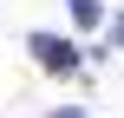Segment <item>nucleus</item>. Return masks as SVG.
I'll return each mask as SVG.
<instances>
[{
    "label": "nucleus",
    "instance_id": "f257e3e1",
    "mask_svg": "<svg viewBox=\"0 0 124 118\" xmlns=\"http://www.w3.org/2000/svg\"><path fill=\"white\" fill-rule=\"evenodd\" d=\"M26 53L46 66V72H78V46L72 39H52V33H33L26 39Z\"/></svg>",
    "mask_w": 124,
    "mask_h": 118
},
{
    "label": "nucleus",
    "instance_id": "f03ea898",
    "mask_svg": "<svg viewBox=\"0 0 124 118\" xmlns=\"http://www.w3.org/2000/svg\"><path fill=\"white\" fill-rule=\"evenodd\" d=\"M65 7H72V20H78V26H98V20H105V13H98V0H65Z\"/></svg>",
    "mask_w": 124,
    "mask_h": 118
},
{
    "label": "nucleus",
    "instance_id": "7ed1b4c3",
    "mask_svg": "<svg viewBox=\"0 0 124 118\" xmlns=\"http://www.w3.org/2000/svg\"><path fill=\"white\" fill-rule=\"evenodd\" d=\"M46 118H92L85 105H59V112H46Z\"/></svg>",
    "mask_w": 124,
    "mask_h": 118
},
{
    "label": "nucleus",
    "instance_id": "20e7f679",
    "mask_svg": "<svg viewBox=\"0 0 124 118\" xmlns=\"http://www.w3.org/2000/svg\"><path fill=\"white\" fill-rule=\"evenodd\" d=\"M111 46H124V13H118V26H111Z\"/></svg>",
    "mask_w": 124,
    "mask_h": 118
}]
</instances>
